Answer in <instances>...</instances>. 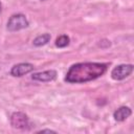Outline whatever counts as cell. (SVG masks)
<instances>
[{
  "mask_svg": "<svg viewBox=\"0 0 134 134\" xmlns=\"http://www.w3.org/2000/svg\"><path fill=\"white\" fill-rule=\"evenodd\" d=\"M55 77H57V71L53 69L45 70L42 72H37L31 75L32 80L39 81V82H50V81H53Z\"/></svg>",
  "mask_w": 134,
  "mask_h": 134,
  "instance_id": "obj_6",
  "label": "cell"
},
{
  "mask_svg": "<svg viewBox=\"0 0 134 134\" xmlns=\"http://www.w3.org/2000/svg\"><path fill=\"white\" fill-rule=\"evenodd\" d=\"M132 72H133L132 64H120L112 69L111 77L115 81H121V80L128 77Z\"/></svg>",
  "mask_w": 134,
  "mask_h": 134,
  "instance_id": "obj_3",
  "label": "cell"
},
{
  "mask_svg": "<svg viewBox=\"0 0 134 134\" xmlns=\"http://www.w3.org/2000/svg\"><path fill=\"white\" fill-rule=\"evenodd\" d=\"M132 114V110L127 107V106H121L119 107L117 110L114 111L113 113V117L116 121H124L126 120L128 117H130Z\"/></svg>",
  "mask_w": 134,
  "mask_h": 134,
  "instance_id": "obj_7",
  "label": "cell"
},
{
  "mask_svg": "<svg viewBox=\"0 0 134 134\" xmlns=\"http://www.w3.org/2000/svg\"><path fill=\"white\" fill-rule=\"evenodd\" d=\"M29 22L26 19L25 15L23 14H15L13 16H10V18L7 21L6 24V28L9 31H18L21 29H24L26 27H28Z\"/></svg>",
  "mask_w": 134,
  "mask_h": 134,
  "instance_id": "obj_2",
  "label": "cell"
},
{
  "mask_svg": "<svg viewBox=\"0 0 134 134\" xmlns=\"http://www.w3.org/2000/svg\"><path fill=\"white\" fill-rule=\"evenodd\" d=\"M43 133V132H52V133H55V131H53V130H49V129H44V130H40L39 131V133Z\"/></svg>",
  "mask_w": 134,
  "mask_h": 134,
  "instance_id": "obj_10",
  "label": "cell"
},
{
  "mask_svg": "<svg viewBox=\"0 0 134 134\" xmlns=\"http://www.w3.org/2000/svg\"><path fill=\"white\" fill-rule=\"evenodd\" d=\"M0 13H1V3H0Z\"/></svg>",
  "mask_w": 134,
  "mask_h": 134,
  "instance_id": "obj_11",
  "label": "cell"
},
{
  "mask_svg": "<svg viewBox=\"0 0 134 134\" xmlns=\"http://www.w3.org/2000/svg\"><path fill=\"white\" fill-rule=\"evenodd\" d=\"M35 69V66L30 63H19V64H16L12 67L10 69V74L13 76H23L31 71H34Z\"/></svg>",
  "mask_w": 134,
  "mask_h": 134,
  "instance_id": "obj_5",
  "label": "cell"
},
{
  "mask_svg": "<svg viewBox=\"0 0 134 134\" xmlns=\"http://www.w3.org/2000/svg\"><path fill=\"white\" fill-rule=\"evenodd\" d=\"M51 39V36L50 34H42L38 37H36L32 41V44L37 47H40V46H43V45H46Z\"/></svg>",
  "mask_w": 134,
  "mask_h": 134,
  "instance_id": "obj_8",
  "label": "cell"
},
{
  "mask_svg": "<svg viewBox=\"0 0 134 134\" xmlns=\"http://www.w3.org/2000/svg\"><path fill=\"white\" fill-rule=\"evenodd\" d=\"M69 42H70V39L67 35H61L55 40V46L59 48H64V47L68 46Z\"/></svg>",
  "mask_w": 134,
  "mask_h": 134,
  "instance_id": "obj_9",
  "label": "cell"
},
{
  "mask_svg": "<svg viewBox=\"0 0 134 134\" xmlns=\"http://www.w3.org/2000/svg\"><path fill=\"white\" fill-rule=\"evenodd\" d=\"M9 121H10V126L13 128L20 129V130L26 129L28 127V124H29L27 115L23 112H14L10 115Z\"/></svg>",
  "mask_w": 134,
  "mask_h": 134,
  "instance_id": "obj_4",
  "label": "cell"
},
{
  "mask_svg": "<svg viewBox=\"0 0 134 134\" xmlns=\"http://www.w3.org/2000/svg\"><path fill=\"white\" fill-rule=\"evenodd\" d=\"M107 68L108 65L104 63H76L68 69L65 76V81L71 84L87 83L102 76L107 71Z\"/></svg>",
  "mask_w": 134,
  "mask_h": 134,
  "instance_id": "obj_1",
  "label": "cell"
}]
</instances>
